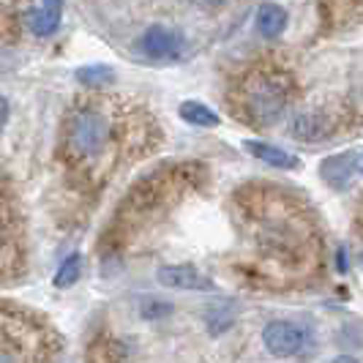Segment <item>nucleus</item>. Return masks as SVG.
<instances>
[{"instance_id": "aec40b11", "label": "nucleus", "mask_w": 363, "mask_h": 363, "mask_svg": "<svg viewBox=\"0 0 363 363\" xmlns=\"http://www.w3.org/2000/svg\"><path fill=\"white\" fill-rule=\"evenodd\" d=\"M333 363H358V361H355V358H350V355H339Z\"/></svg>"}, {"instance_id": "9b49d317", "label": "nucleus", "mask_w": 363, "mask_h": 363, "mask_svg": "<svg viewBox=\"0 0 363 363\" xmlns=\"http://www.w3.org/2000/svg\"><path fill=\"white\" fill-rule=\"evenodd\" d=\"M287 11L279 3H262L257 9V33L262 38H279L287 30Z\"/></svg>"}, {"instance_id": "423d86ee", "label": "nucleus", "mask_w": 363, "mask_h": 363, "mask_svg": "<svg viewBox=\"0 0 363 363\" xmlns=\"http://www.w3.org/2000/svg\"><path fill=\"white\" fill-rule=\"evenodd\" d=\"M25 28L36 38H50L57 33L60 22H63V3H30L22 11Z\"/></svg>"}, {"instance_id": "1a4fd4ad", "label": "nucleus", "mask_w": 363, "mask_h": 363, "mask_svg": "<svg viewBox=\"0 0 363 363\" xmlns=\"http://www.w3.org/2000/svg\"><path fill=\"white\" fill-rule=\"evenodd\" d=\"M355 164H358V153H352V150L339 153V156H328L325 162H323V167H320V175H323V181L328 186L345 189L347 183H350V178H352V172H358Z\"/></svg>"}, {"instance_id": "412c9836", "label": "nucleus", "mask_w": 363, "mask_h": 363, "mask_svg": "<svg viewBox=\"0 0 363 363\" xmlns=\"http://www.w3.org/2000/svg\"><path fill=\"white\" fill-rule=\"evenodd\" d=\"M355 169H358V172H363V153L358 156V164H355Z\"/></svg>"}, {"instance_id": "39448f33", "label": "nucleus", "mask_w": 363, "mask_h": 363, "mask_svg": "<svg viewBox=\"0 0 363 363\" xmlns=\"http://www.w3.org/2000/svg\"><path fill=\"white\" fill-rule=\"evenodd\" d=\"M140 50L145 57L159 60V63L178 60L183 55V36L178 30L167 28V25H150L140 38Z\"/></svg>"}, {"instance_id": "f03ea898", "label": "nucleus", "mask_w": 363, "mask_h": 363, "mask_svg": "<svg viewBox=\"0 0 363 363\" xmlns=\"http://www.w3.org/2000/svg\"><path fill=\"white\" fill-rule=\"evenodd\" d=\"M52 352L50 328L33 314L0 309V363H47Z\"/></svg>"}, {"instance_id": "4468645a", "label": "nucleus", "mask_w": 363, "mask_h": 363, "mask_svg": "<svg viewBox=\"0 0 363 363\" xmlns=\"http://www.w3.org/2000/svg\"><path fill=\"white\" fill-rule=\"evenodd\" d=\"M325 131H323V121L317 118V115H298L295 118V123H292V137H298V140H320Z\"/></svg>"}, {"instance_id": "9d476101", "label": "nucleus", "mask_w": 363, "mask_h": 363, "mask_svg": "<svg viewBox=\"0 0 363 363\" xmlns=\"http://www.w3.org/2000/svg\"><path fill=\"white\" fill-rule=\"evenodd\" d=\"M243 147L259 159L262 164H271L276 169H301V159L298 156H292L287 150H281V147L276 145H268V143H259V140H246Z\"/></svg>"}, {"instance_id": "6ab92c4d", "label": "nucleus", "mask_w": 363, "mask_h": 363, "mask_svg": "<svg viewBox=\"0 0 363 363\" xmlns=\"http://www.w3.org/2000/svg\"><path fill=\"white\" fill-rule=\"evenodd\" d=\"M339 271H347V262H345V249H339Z\"/></svg>"}, {"instance_id": "f3484780", "label": "nucleus", "mask_w": 363, "mask_h": 363, "mask_svg": "<svg viewBox=\"0 0 363 363\" xmlns=\"http://www.w3.org/2000/svg\"><path fill=\"white\" fill-rule=\"evenodd\" d=\"M172 306L169 303H164V301H147L145 306H143V317H164V314H169Z\"/></svg>"}, {"instance_id": "20e7f679", "label": "nucleus", "mask_w": 363, "mask_h": 363, "mask_svg": "<svg viewBox=\"0 0 363 363\" xmlns=\"http://www.w3.org/2000/svg\"><path fill=\"white\" fill-rule=\"evenodd\" d=\"M262 345L276 358H292L309 347V330L287 320H273L262 328Z\"/></svg>"}, {"instance_id": "dca6fc26", "label": "nucleus", "mask_w": 363, "mask_h": 363, "mask_svg": "<svg viewBox=\"0 0 363 363\" xmlns=\"http://www.w3.org/2000/svg\"><path fill=\"white\" fill-rule=\"evenodd\" d=\"M118 358H121V355H118V347L112 345V342L93 345V350H91V361L93 363H121Z\"/></svg>"}, {"instance_id": "2eb2a0df", "label": "nucleus", "mask_w": 363, "mask_h": 363, "mask_svg": "<svg viewBox=\"0 0 363 363\" xmlns=\"http://www.w3.org/2000/svg\"><path fill=\"white\" fill-rule=\"evenodd\" d=\"M79 273H82V257L79 255H72L63 259V265L57 268V273H55V287H72V284H77L79 281Z\"/></svg>"}, {"instance_id": "0eeeda50", "label": "nucleus", "mask_w": 363, "mask_h": 363, "mask_svg": "<svg viewBox=\"0 0 363 363\" xmlns=\"http://www.w3.org/2000/svg\"><path fill=\"white\" fill-rule=\"evenodd\" d=\"M19 259V238L14 230V213L6 197H0V273H6Z\"/></svg>"}, {"instance_id": "a211bd4d", "label": "nucleus", "mask_w": 363, "mask_h": 363, "mask_svg": "<svg viewBox=\"0 0 363 363\" xmlns=\"http://www.w3.org/2000/svg\"><path fill=\"white\" fill-rule=\"evenodd\" d=\"M6 121H9V101L0 96V126H3Z\"/></svg>"}, {"instance_id": "6e6552de", "label": "nucleus", "mask_w": 363, "mask_h": 363, "mask_svg": "<svg viewBox=\"0 0 363 363\" xmlns=\"http://www.w3.org/2000/svg\"><path fill=\"white\" fill-rule=\"evenodd\" d=\"M159 281L164 287H175V290H213V281L208 276H202L191 265H167L159 268Z\"/></svg>"}, {"instance_id": "f8f14e48", "label": "nucleus", "mask_w": 363, "mask_h": 363, "mask_svg": "<svg viewBox=\"0 0 363 363\" xmlns=\"http://www.w3.org/2000/svg\"><path fill=\"white\" fill-rule=\"evenodd\" d=\"M181 118L186 121V123L200 126V128L218 126V115L208 107V104H202V101H183V104H181Z\"/></svg>"}, {"instance_id": "7ed1b4c3", "label": "nucleus", "mask_w": 363, "mask_h": 363, "mask_svg": "<svg viewBox=\"0 0 363 363\" xmlns=\"http://www.w3.org/2000/svg\"><path fill=\"white\" fill-rule=\"evenodd\" d=\"M243 104L252 123L271 126L287 109V82L279 74H257L243 91Z\"/></svg>"}, {"instance_id": "f257e3e1", "label": "nucleus", "mask_w": 363, "mask_h": 363, "mask_svg": "<svg viewBox=\"0 0 363 363\" xmlns=\"http://www.w3.org/2000/svg\"><path fill=\"white\" fill-rule=\"evenodd\" d=\"M115 145L118 121L107 101H79L66 112L60 131V159L69 172L85 181H96L99 175H104Z\"/></svg>"}, {"instance_id": "ddd939ff", "label": "nucleus", "mask_w": 363, "mask_h": 363, "mask_svg": "<svg viewBox=\"0 0 363 363\" xmlns=\"http://www.w3.org/2000/svg\"><path fill=\"white\" fill-rule=\"evenodd\" d=\"M77 79L82 85H88V88H104V85H109L115 79V72L109 66H104V63H91V66L77 69Z\"/></svg>"}]
</instances>
